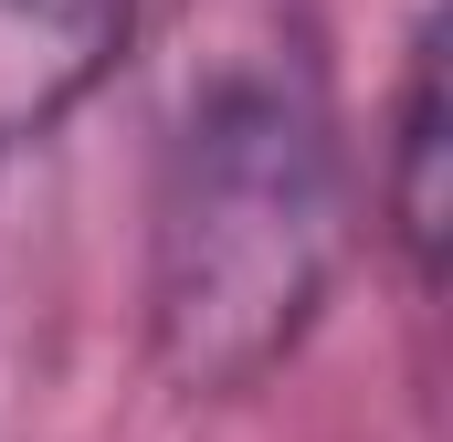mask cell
I'll return each instance as SVG.
<instances>
[{"label":"cell","instance_id":"cell-1","mask_svg":"<svg viewBox=\"0 0 453 442\" xmlns=\"http://www.w3.org/2000/svg\"><path fill=\"white\" fill-rule=\"evenodd\" d=\"M348 137L306 42L222 53L158 148L148 190V358L190 400L264 390L327 316L348 263Z\"/></svg>","mask_w":453,"mask_h":442},{"label":"cell","instance_id":"cell-2","mask_svg":"<svg viewBox=\"0 0 453 442\" xmlns=\"http://www.w3.org/2000/svg\"><path fill=\"white\" fill-rule=\"evenodd\" d=\"M137 42V0H0V158L42 148Z\"/></svg>","mask_w":453,"mask_h":442},{"label":"cell","instance_id":"cell-3","mask_svg":"<svg viewBox=\"0 0 453 442\" xmlns=\"http://www.w3.org/2000/svg\"><path fill=\"white\" fill-rule=\"evenodd\" d=\"M453 116H443V21L422 11V32H411V53H401V95H390V137H380V221H390V242H401V263H411V285L433 295L443 285V232H453Z\"/></svg>","mask_w":453,"mask_h":442}]
</instances>
